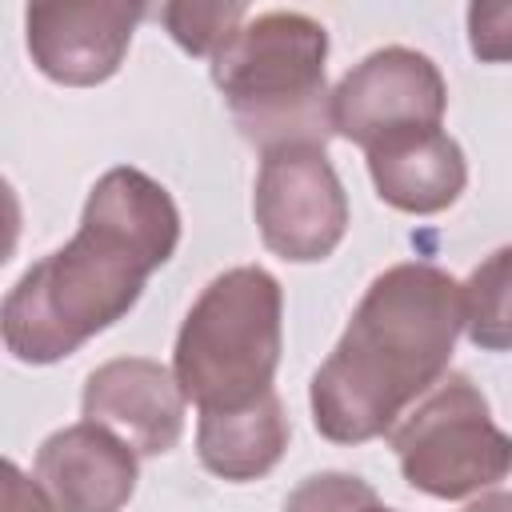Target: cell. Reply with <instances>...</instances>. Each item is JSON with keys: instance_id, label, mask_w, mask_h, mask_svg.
<instances>
[{"instance_id": "cell-4", "label": "cell", "mask_w": 512, "mask_h": 512, "mask_svg": "<svg viewBox=\"0 0 512 512\" xmlns=\"http://www.w3.org/2000/svg\"><path fill=\"white\" fill-rule=\"evenodd\" d=\"M284 348V292L260 264H240L208 280L188 308L172 372L200 412L244 408L272 392Z\"/></svg>"}, {"instance_id": "cell-5", "label": "cell", "mask_w": 512, "mask_h": 512, "mask_svg": "<svg viewBox=\"0 0 512 512\" xmlns=\"http://www.w3.org/2000/svg\"><path fill=\"white\" fill-rule=\"evenodd\" d=\"M404 480L436 500H468L512 472V436L492 420L484 392L448 372L388 432Z\"/></svg>"}, {"instance_id": "cell-6", "label": "cell", "mask_w": 512, "mask_h": 512, "mask_svg": "<svg viewBox=\"0 0 512 512\" xmlns=\"http://www.w3.org/2000/svg\"><path fill=\"white\" fill-rule=\"evenodd\" d=\"M256 228L268 252L316 264L348 232V196L324 148H280L260 160L252 192Z\"/></svg>"}, {"instance_id": "cell-14", "label": "cell", "mask_w": 512, "mask_h": 512, "mask_svg": "<svg viewBox=\"0 0 512 512\" xmlns=\"http://www.w3.org/2000/svg\"><path fill=\"white\" fill-rule=\"evenodd\" d=\"M248 4L240 0H216V4H200V0H176L160 8V20L168 28V36L188 52V56H216L240 28H244Z\"/></svg>"}, {"instance_id": "cell-18", "label": "cell", "mask_w": 512, "mask_h": 512, "mask_svg": "<svg viewBox=\"0 0 512 512\" xmlns=\"http://www.w3.org/2000/svg\"><path fill=\"white\" fill-rule=\"evenodd\" d=\"M464 512H512V492H484Z\"/></svg>"}, {"instance_id": "cell-3", "label": "cell", "mask_w": 512, "mask_h": 512, "mask_svg": "<svg viewBox=\"0 0 512 512\" xmlns=\"http://www.w3.org/2000/svg\"><path fill=\"white\" fill-rule=\"evenodd\" d=\"M328 32L304 12H260L212 56L240 136L260 156L280 148H324L332 128V92L324 84Z\"/></svg>"}, {"instance_id": "cell-1", "label": "cell", "mask_w": 512, "mask_h": 512, "mask_svg": "<svg viewBox=\"0 0 512 512\" xmlns=\"http://www.w3.org/2000/svg\"><path fill=\"white\" fill-rule=\"evenodd\" d=\"M180 212L160 180L140 168H108L76 236L36 260L4 296L0 332L20 364H56L132 312L148 276L172 260Z\"/></svg>"}, {"instance_id": "cell-17", "label": "cell", "mask_w": 512, "mask_h": 512, "mask_svg": "<svg viewBox=\"0 0 512 512\" xmlns=\"http://www.w3.org/2000/svg\"><path fill=\"white\" fill-rule=\"evenodd\" d=\"M4 512H56L48 492L28 480L12 460H4Z\"/></svg>"}, {"instance_id": "cell-15", "label": "cell", "mask_w": 512, "mask_h": 512, "mask_svg": "<svg viewBox=\"0 0 512 512\" xmlns=\"http://www.w3.org/2000/svg\"><path fill=\"white\" fill-rule=\"evenodd\" d=\"M372 504L376 488L368 480L352 472H316L288 492L284 512H368Z\"/></svg>"}, {"instance_id": "cell-2", "label": "cell", "mask_w": 512, "mask_h": 512, "mask_svg": "<svg viewBox=\"0 0 512 512\" xmlns=\"http://www.w3.org/2000/svg\"><path fill=\"white\" fill-rule=\"evenodd\" d=\"M464 332V288L436 264L384 268L360 296L344 336L312 376V424L332 444L388 436L452 364Z\"/></svg>"}, {"instance_id": "cell-19", "label": "cell", "mask_w": 512, "mask_h": 512, "mask_svg": "<svg viewBox=\"0 0 512 512\" xmlns=\"http://www.w3.org/2000/svg\"><path fill=\"white\" fill-rule=\"evenodd\" d=\"M368 512H396V508H384V504H380V500H376V504H372V508H368Z\"/></svg>"}, {"instance_id": "cell-7", "label": "cell", "mask_w": 512, "mask_h": 512, "mask_svg": "<svg viewBox=\"0 0 512 512\" xmlns=\"http://www.w3.org/2000/svg\"><path fill=\"white\" fill-rule=\"evenodd\" d=\"M444 108L448 84L440 68L404 44L368 52L332 88V128L364 152L412 128H440Z\"/></svg>"}, {"instance_id": "cell-9", "label": "cell", "mask_w": 512, "mask_h": 512, "mask_svg": "<svg viewBox=\"0 0 512 512\" xmlns=\"http://www.w3.org/2000/svg\"><path fill=\"white\" fill-rule=\"evenodd\" d=\"M184 388L148 356H120L84 380V420L120 436L136 456H164L184 432Z\"/></svg>"}, {"instance_id": "cell-11", "label": "cell", "mask_w": 512, "mask_h": 512, "mask_svg": "<svg viewBox=\"0 0 512 512\" xmlns=\"http://www.w3.org/2000/svg\"><path fill=\"white\" fill-rule=\"evenodd\" d=\"M368 176L384 204L412 216H432L460 200L468 160L444 128H412L368 148Z\"/></svg>"}, {"instance_id": "cell-16", "label": "cell", "mask_w": 512, "mask_h": 512, "mask_svg": "<svg viewBox=\"0 0 512 512\" xmlns=\"http://www.w3.org/2000/svg\"><path fill=\"white\" fill-rule=\"evenodd\" d=\"M468 48L484 64H512V0H476L468 8Z\"/></svg>"}, {"instance_id": "cell-10", "label": "cell", "mask_w": 512, "mask_h": 512, "mask_svg": "<svg viewBox=\"0 0 512 512\" xmlns=\"http://www.w3.org/2000/svg\"><path fill=\"white\" fill-rule=\"evenodd\" d=\"M136 452L100 424H68L36 452V484L56 512H120L136 492Z\"/></svg>"}, {"instance_id": "cell-13", "label": "cell", "mask_w": 512, "mask_h": 512, "mask_svg": "<svg viewBox=\"0 0 512 512\" xmlns=\"http://www.w3.org/2000/svg\"><path fill=\"white\" fill-rule=\"evenodd\" d=\"M464 288V336L480 352H512V244L488 252Z\"/></svg>"}, {"instance_id": "cell-8", "label": "cell", "mask_w": 512, "mask_h": 512, "mask_svg": "<svg viewBox=\"0 0 512 512\" xmlns=\"http://www.w3.org/2000/svg\"><path fill=\"white\" fill-rule=\"evenodd\" d=\"M144 4L84 0V4H32L24 12L32 64L68 88H92L116 76Z\"/></svg>"}, {"instance_id": "cell-12", "label": "cell", "mask_w": 512, "mask_h": 512, "mask_svg": "<svg viewBox=\"0 0 512 512\" xmlns=\"http://www.w3.org/2000/svg\"><path fill=\"white\" fill-rule=\"evenodd\" d=\"M288 432L292 428H288L284 404L272 388L244 408L200 412L196 452L212 476H220L228 484H248V480L268 476L280 464V456L288 448Z\"/></svg>"}]
</instances>
